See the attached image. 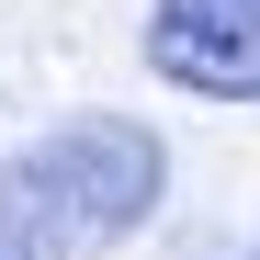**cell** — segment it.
<instances>
[{"mask_svg":"<svg viewBox=\"0 0 260 260\" xmlns=\"http://www.w3.org/2000/svg\"><path fill=\"white\" fill-rule=\"evenodd\" d=\"M170 204V136L147 113H68L0 158V260H91Z\"/></svg>","mask_w":260,"mask_h":260,"instance_id":"obj_1","label":"cell"},{"mask_svg":"<svg viewBox=\"0 0 260 260\" xmlns=\"http://www.w3.org/2000/svg\"><path fill=\"white\" fill-rule=\"evenodd\" d=\"M136 57L192 102H260V0H147Z\"/></svg>","mask_w":260,"mask_h":260,"instance_id":"obj_2","label":"cell"}]
</instances>
